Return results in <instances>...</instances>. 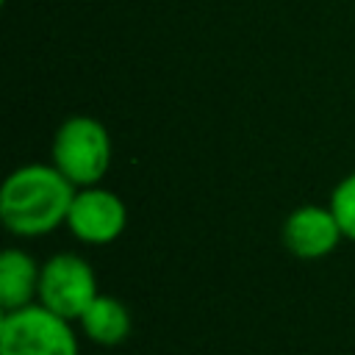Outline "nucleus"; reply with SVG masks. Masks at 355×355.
<instances>
[{
  "instance_id": "nucleus-1",
  "label": "nucleus",
  "mask_w": 355,
  "mask_h": 355,
  "mask_svg": "<svg viewBox=\"0 0 355 355\" xmlns=\"http://www.w3.org/2000/svg\"><path fill=\"white\" fill-rule=\"evenodd\" d=\"M75 194V183L58 166L28 164L6 178L0 216L17 236H42L67 222Z\"/></svg>"
},
{
  "instance_id": "nucleus-2",
  "label": "nucleus",
  "mask_w": 355,
  "mask_h": 355,
  "mask_svg": "<svg viewBox=\"0 0 355 355\" xmlns=\"http://www.w3.org/2000/svg\"><path fill=\"white\" fill-rule=\"evenodd\" d=\"M0 355H80L69 319L33 302L0 319Z\"/></svg>"
},
{
  "instance_id": "nucleus-3",
  "label": "nucleus",
  "mask_w": 355,
  "mask_h": 355,
  "mask_svg": "<svg viewBox=\"0 0 355 355\" xmlns=\"http://www.w3.org/2000/svg\"><path fill=\"white\" fill-rule=\"evenodd\" d=\"M53 161L75 186H94L111 166V136L92 116L67 119L53 141Z\"/></svg>"
},
{
  "instance_id": "nucleus-4",
  "label": "nucleus",
  "mask_w": 355,
  "mask_h": 355,
  "mask_svg": "<svg viewBox=\"0 0 355 355\" xmlns=\"http://www.w3.org/2000/svg\"><path fill=\"white\" fill-rule=\"evenodd\" d=\"M97 277L89 261L75 252H58L42 266L39 277V305L53 313L78 322L83 311L97 300Z\"/></svg>"
},
{
  "instance_id": "nucleus-5",
  "label": "nucleus",
  "mask_w": 355,
  "mask_h": 355,
  "mask_svg": "<svg viewBox=\"0 0 355 355\" xmlns=\"http://www.w3.org/2000/svg\"><path fill=\"white\" fill-rule=\"evenodd\" d=\"M67 225L86 244H111L128 225V208L114 191L86 186L75 194Z\"/></svg>"
},
{
  "instance_id": "nucleus-6",
  "label": "nucleus",
  "mask_w": 355,
  "mask_h": 355,
  "mask_svg": "<svg viewBox=\"0 0 355 355\" xmlns=\"http://www.w3.org/2000/svg\"><path fill=\"white\" fill-rule=\"evenodd\" d=\"M341 239L344 230L330 205H302L283 225V244L302 261H319L330 255Z\"/></svg>"
},
{
  "instance_id": "nucleus-7",
  "label": "nucleus",
  "mask_w": 355,
  "mask_h": 355,
  "mask_svg": "<svg viewBox=\"0 0 355 355\" xmlns=\"http://www.w3.org/2000/svg\"><path fill=\"white\" fill-rule=\"evenodd\" d=\"M39 277H42V266H36V261L25 250H17V247L6 250L0 255V308H3V313L33 305V300H39Z\"/></svg>"
},
{
  "instance_id": "nucleus-8",
  "label": "nucleus",
  "mask_w": 355,
  "mask_h": 355,
  "mask_svg": "<svg viewBox=\"0 0 355 355\" xmlns=\"http://www.w3.org/2000/svg\"><path fill=\"white\" fill-rule=\"evenodd\" d=\"M78 324L83 336L97 347H119L133 330L128 305L111 294H97V300L83 311Z\"/></svg>"
},
{
  "instance_id": "nucleus-9",
  "label": "nucleus",
  "mask_w": 355,
  "mask_h": 355,
  "mask_svg": "<svg viewBox=\"0 0 355 355\" xmlns=\"http://www.w3.org/2000/svg\"><path fill=\"white\" fill-rule=\"evenodd\" d=\"M330 211L336 214V219H338V225L344 230V239L355 241V172L347 175L336 186V191L330 197Z\"/></svg>"
}]
</instances>
